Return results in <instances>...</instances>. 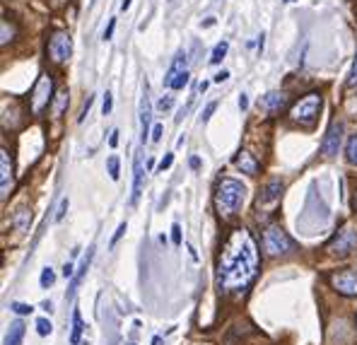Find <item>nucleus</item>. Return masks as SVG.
I'll return each instance as SVG.
<instances>
[{
	"label": "nucleus",
	"mask_w": 357,
	"mask_h": 345,
	"mask_svg": "<svg viewBox=\"0 0 357 345\" xmlns=\"http://www.w3.org/2000/svg\"><path fill=\"white\" fill-rule=\"evenodd\" d=\"M13 157H10L8 150H0V198L8 201V193L13 188Z\"/></svg>",
	"instance_id": "obj_11"
},
{
	"label": "nucleus",
	"mask_w": 357,
	"mask_h": 345,
	"mask_svg": "<svg viewBox=\"0 0 357 345\" xmlns=\"http://www.w3.org/2000/svg\"><path fill=\"white\" fill-rule=\"evenodd\" d=\"M82 319H80V312H73V333H70V343L73 345H77L80 343V336H82Z\"/></svg>",
	"instance_id": "obj_19"
},
{
	"label": "nucleus",
	"mask_w": 357,
	"mask_h": 345,
	"mask_svg": "<svg viewBox=\"0 0 357 345\" xmlns=\"http://www.w3.org/2000/svg\"><path fill=\"white\" fill-rule=\"evenodd\" d=\"M357 249V227L355 224H345L333 234V239L328 242V251H333L335 256H350Z\"/></svg>",
	"instance_id": "obj_4"
},
{
	"label": "nucleus",
	"mask_w": 357,
	"mask_h": 345,
	"mask_svg": "<svg viewBox=\"0 0 357 345\" xmlns=\"http://www.w3.org/2000/svg\"><path fill=\"white\" fill-rule=\"evenodd\" d=\"M261 268V254L249 229L237 227L227 234L218 254V287L222 292H241L256 280Z\"/></svg>",
	"instance_id": "obj_1"
},
{
	"label": "nucleus",
	"mask_w": 357,
	"mask_h": 345,
	"mask_svg": "<svg viewBox=\"0 0 357 345\" xmlns=\"http://www.w3.org/2000/svg\"><path fill=\"white\" fill-rule=\"evenodd\" d=\"M340 143H343V123L333 121L328 125L326 135H324V140H321V153L326 157H335L340 150Z\"/></svg>",
	"instance_id": "obj_10"
},
{
	"label": "nucleus",
	"mask_w": 357,
	"mask_h": 345,
	"mask_svg": "<svg viewBox=\"0 0 357 345\" xmlns=\"http://www.w3.org/2000/svg\"><path fill=\"white\" fill-rule=\"evenodd\" d=\"M92 256H94V247H89V251H87V256L82 259V263L77 266V273L73 275V285H70V292H68V297H73V292H75V287L80 285V280L85 278V273H87V268H89V261H92ZM66 297V300H68Z\"/></svg>",
	"instance_id": "obj_17"
},
{
	"label": "nucleus",
	"mask_w": 357,
	"mask_h": 345,
	"mask_svg": "<svg viewBox=\"0 0 357 345\" xmlns=\"http://www.w3.org/2000/svg\"><path fill=\"white\" fill-rule=\"evenodd\" d=\"M261 107L266 109V112H271V114H278L282 107H285V94H280V92H268L264 99H261Z\"/></svg>",
	"instance_id": "obj_15"
},
{
	"label": "nucleus",
	"mask_w": 357,
	"mask_h": 345,
	"mask_svg": "<svg viewBox=\"0 0 357 345\" xmlns=\"http://www.w3.org/2000/svg\"><path fill=\"white\" fill-rule=\"evenodd\" d=\"M215 109H218V104H215V102H213V104H208V107L203 109V116H201L203 121H208V118L213 116V112H215Z\"/></svg>",
	"instance_id": "obj_35"
},
{
	"label": "nucleus",
	"mask_w": 357,
	"mask_h": 345,
	"mask_svg": "<svg viewBox=\"0 0 357 345\" xmlns=\"http://www.w3.org/2000/svg\"><path fill=\"white\" fill-rule=\"evenodd\" d=\"M280 193H282V181L280 179H271L266 184L264 193H261L259 203H273V201H278V198H280Z\"/></svg>",
	"instance_id": "obj_16"
},
{
	"label": "nucleus",
	"mask_w": 357,
	"mask_h": 345,
	"mask_svg": "<svg viewBox=\"0 0 357 345\" xmlns=\"http://www.w3.org/2000/svg\"><path fill=\"white\" fill-rule=\"evenodd\" d=\"M36 331H39V336H49V333L54 331V326H51L49 319H39V321H36Z\"/></svg>",
	"instance_id": "obj_26"
},
{
	"label": "nucleus",
	"mask_w": 357,
	"mask_h": 345,
	"mask_svg": "<svg viewBox=\"0 0 357 345\" xmlns=\"http://www.w3.org/2000/svg\"><path fill=\"white\" fill-rule=\"evenodd\" d=\"M172 162H174V155H167L165 160L160 162V169H162V171H165V169H169V167H172Z\"/></svg>",
	"instance_id": "obj_37"
},
{
	"label": "nucleus",
	"mask_w": 357,
	"mask_h": 345,
	"mask_svg": "<svg viewBox=\"0 0 357 345\" xmlns=\"http://www.w3.org/2000/svg\"><path fill=\"white\" fill-rule=\"evenodd\" d=\"M348 87H357V56H355L353 70H350V77H348Z\"/></svg>",
	"instance_id": "obj_30"
},
{
	"label": "nucleus",
	"mask_w": 357,
	"mask_h": 345,
	"mask_svg": "<svg viewBox=\"0 0 357 345\" xmlns=\"http://www.w3.org/2000/svg\"><path fill=\"white\" fill-rule=\"evenodd\" d=\"M172 242L176 244H181V227H178V224H172Z\"/></svg>",
	"instance_id": "obj_32"
},
{
	"label": "nucleus",
	"mask_w": 357,
	"mask_h": 345,
	"mask_svg": "<svg viewBox=\"0 0 357 345\" xmlns=\"http://www.w3.org/2000/svg\"><path fill=\"white\" fill-rule=\"evenodd\" d=\"M165 85L169 87V90H181L183 85H188V70H186V56L178 54L174 66L169 68V72H167L165 77Z\"/></svg>",
	"instance_id": "obj_8"
},
{
	"label": "nucleus",
	"mask_w": 357,
	"mask_h": 345,
	"mask_svg": "<svg viewBox=\"0 0 357 345\" xmlns=\"http://www.w3.org/2000/svg\"><path fill=\"white\" fill-rule=\"evenodd\" d=\"M29 220H31V213L27 210V208H22V210H20L17 215H15L13 224H15V227L20 229V232H24V229L29 227Z\"/></svg>",
	"instance_id": "obj_21"
},
{
	"label": "nucleus",
	"mask_w": 357,
	"mask_h": 345,
	"mask_svg": "<svg viewBox=\"0 0 357 345\" xmlns=\"http://www.w3.org/2000/svg\"><path fill=\"white\" fill-rule=\"evenodd\" d=\"M345 157L350 164H357V135H350L348 145H345Z\"/></svg>",
	"instance_id": "obj_23"
},
{
	"label": "nucleus",
	"mask_w": 357,
	"mask_h": 345,
	"mask_svg": "<svg viewBox=\"0 0 357 345\" xmlns=\"http://www.w3.org/2000/svg\"><path fill=\"white\" fill-rule=\"evenodd\" d=\"M133 193H130V203H138V198H140V193H143V176H145V171H143V155H135V164H133Z\"/></svg>",
	"instance_id": "obj_13"
},
{
	"label": "nucleus",
	"mask_w": 357,
	"mask_h": 345,
	"mask_svg": "<svg viewBox=\"0 0 357 345\" xmlns=\"http://www.w3.org/2000/svg\"><path fill=\"white\" fill-rule=\"evenodd\" d=\"M73 270H75V266H73L70 261H68V263L63 266V275H66V278H73Z\"/></svg>",
	"instance_id": "obj_39"
},
{
	"label": "nucleus",
	"mask_w": 357,
	"mask_h": 345,
	"mask_svg": "<svg viewBox=\"0 0 357 345\" xmlns=\"http://www.w3.org/2000/svg\"><path fill=\"white\" fill-rule=\"evenodd\" d=\"M319 112H321V94L319 92H309L290 109V118L299 125H314Z\"/></svg>",
	"instance_id": "obj_3"
},
{
	"label": "nucleus",
	"mask_w": 357,
	"mask_h": 345,
	"mask_svg": "<svg viewBox=\"0 0 357 345\" xmlns=\"http://www.w3.org/2000/svg\"><path fill=\"white\" fill-rule=\"evenodd\" d=\"M66 213H68V198H63L61 206H59V213H56V220H59V222H61V220L66 217Z\"/></svg>",
	"instance_id": "obj_33"
},
{
	"label": "nucleus",
	"mask_w": 357,
	"mask_h": 345,
	"mask_svg": "<svg viewBox=\"0 0 357 345\" xmlns=\"http://www.w3.org/2000/svg\"><path fill=\"white\" fill-rule=\"evenodd\" d=\"M130 8V0H123V3H121V10H128Z\"/></svg>",
	"instance_id": "obj_44"
},
{
	"label": "nucleus",
	"mask_w": 357,
	"mask_h": 345,
	"mask_svg": "<svg viewBox=\"0 0 357 345\" xmlns=\"http://www.w3.org/2000/svg\"><path fill=\"white\" fill-rule=\"evenodd\" d=\"M0 27H3V36H0V44L8 46L10 41L15 39V24L10 22L8 17H3V22H0Z\"/></svg>",
	"instance_id": "obj_20"
},
{
	"label": "nucleus",
	"mask_w": 357,
	"mask_h": 345,
	"mask_svg": "<svg viewBox=\"0 0 357 345\" xmlns=\"http://www.w3.org/2000/svg\"><path fill=\"white\" fill-rule=\"evenodd\" d=\"M292 239L287 237V232H282L278 224H271V227L264 232V249L266 254L271 256H280V254H290L292 251Z\"/></svg>",
	"instance_id": "obj_5"
},
{
	"label": "nucleus",
	"mask_w": 357,
	"mask_h": 345,
	"mask_svg": "<svg viewBox=\"0 0 357 345\" xmlns=\"http://www.w3.org/2000/svg\"><path fill=\"white\" fill-rule=\"evenodd\" d=\"M49 56L54 63H66L73 56V39L68 31H54L49 39Z\"/></svg>",
	"instance_id": "obj_7"
},
{
	"label": "nucleus",
	"mask_w": 357,
	"mask_h": 345,
	"mask_svg": "<svg viewBox=\"0 0 357 345\" xmlns=\"http://www.w3.org/2000/svg\"><path fill=\"white\" fill-rule=\"evenodd\" d=\"M39 282H41V287H51L56 282V273H54V268H44L41 270V278H39Z\"/></svg>",
	"instance_id": "obj_24"
},
{
	"label": "nucleus",
	"mask_w": 357,
	"mask_h": 345,
	"mask_svg": "<svg viewBox=\"0 0 357 345\" xmlns=\"http://www.w3.org/2000/svg\"><path fill=\"white\" fill-rule=\"evenodd\" d=\"M107 167H109V176H112L114 181H119V157H116V155L109 157Z\"/></svg>",
	"instance_id": "obj_25"
},
{
	"label": "nucleus",
	"mask_w": 357,
	"mask_h": 345,
	"mask_svg": "<svg viewBox=\"0 0 357 345\" xmlns=\"http://www.w3.org/2000/svg\"><path fill=\"white\" fill-rule=\"evenodd\" d=\"M244 196H246V188L244 184L234 179H220L218 186H215V208H218L220 217H234L237 210L244 203Z\"/></svg>",
	"instance_id": "obj_2"
},
{
	"label": "nucleus",
	"mask_w": 357,
	"mask_h": 345,
	"mask_svg": "<svg viewBox=\"0 0 357 345\" xmlns=\"http://www.w3.org/2000/svg\"><path fill=\"white\" fill-rule=\"evenodd\" d=\"M112 107H114L112 92H107V94H104V104H102V114H104V116H109V114H112Z\"/></svg>",
	"instance_id": "obj_28"
},
{
	"label": "nucleus",
	"mask_w": 357,
	"mask_h": 345,
	"mask_svg": "<svg viewBox=\"0 0 357 345\" xmlns=\"http://www.w3.org/2000/svg\"><path fill=\"white\" fill-rule=\"evenodd\" d=\"M10 309H13L15 314H20V316H24V314H31V307L22 305V302H13V305H10Z\"/></svg>",
	"instance_id": "obj_27"
},
{
	"label": "nucleus",
	"mask_w": 357,
	"mask_h": 345,
	"mask_svg": "<svg viewBox=\"0 0 357 345\" xmlns=\"http://www.w3.org/2000/svg\"><path fill=\"white\" fill-rule=\"evenodd\" d=\"M22 338H24V323L13 321L10 323L8 336H5V345H22Z\"/></svg>",
	"instance_id": "obj_18"
},
{
	"label": "nucleus",
	"mask_w": 357,
	"mask_h": 345,
	"mask_svg": "<svg viewBox=\"0 0 357 345\" xmlns=\"http://www.w3.org/2000/svg\"><path fill=\"white\" fill-rule=\"evenodd\" d=\"M150 121H152V107H150V97L148 92L140 99V143H145L150 135Z\"/></svg>",
	"instance_id": "obj_12"
},
{
	"label": "nucleus",
	"mask_w": 357,
	"mask_h": 345,
	"mask_svg": "<svg viewBox=\"0 0 357 345\" xmlns=\"http://www.w3.org/2000/svg\"><path fill=\"white\" fill-rule=\"evenodd\" d=\"M331 285L340 295L357 297V273H353V270H338V273H333L331 275Z\"/></svg>",
	"instance_id": "obj_9"
},
{
	"label": "nucleus",
	"mask_w": 357,
	"mask_h": 345,
	"mask_svg": "<svg viewBox=\"0 0 357 345\" xmlns=\"http://www.w3.org/2000/svg\"><path fill=\"white\" fill-rule=\"evenodd\" d=\"M126 229H128V224H126V222H121V224H119V229H116V234H114V239H112V247H116V242H119L121 237H123V232H126Z\"/></svg>",
	"instance_id": "obj_31"
},
{
	"label": "nucleus",
	"mask_w": 357,
	"mask_h": 345,
	"mask_svg": "<svg viewBox=\"0 0 357 345\" xmlns=\"http://www.w3.org/2000/svg\"><path fill=\"white\" fill-rule=\"evenodd\" d=\"M227 49H229L227 41H220V44L213 49V56H210V63H213V66H218V63L222 61L225 56H227Z\"/></svg>",
	"instance_id": "obj_22"
},
{
	"label": "nucleus",
	"mask_w": 357,
	"mask_h": 345,
	"mask_svg": "<svg viewBox=\"0 0 357 345\" xmlns=\"http://www.w3.org/2000/svg\"><path fill=\"white\" fill-rule=\"evenodd\" d=\"M239 109H241V112H246V109H249V99H246V94H241V97H239Z\"/></svg>",
	"instance_id": "obj_40"
},
{
	"label": "nucleus",
	"mask_w": 357,
	"mask_h": 345,
	"mask_svg": "<svg viewBox=\"0 0 357 345\" xmlns=\"http://www.w3.org/2000/svg\"><path fill=\"white\" fill-rule=\"evenodd\" d=\"M229 77V72L227 70H222V72H218V75H215V82H225Z\"/></svg>",
	"instance_id": "obj_42"
},
{
	"label": "nucleus",
	"mask_w": 357,
	"mask_h": 345,
	"mask_svg": "<svg viewBox=\"0 0 357 345\" xmlns=\"http://www.w3.org/2000/svg\"><path fill=\"white\" fill-rule=\"evenodd\" d=\"M66 99H68V92H61L59 94V102H56V116L63 112V104H66Z\"/></svg>",
	"instance_id": "obj_34"
},
{
	"label": "nucleus",
	"mask_w": 357,
	"mask_h": 345,
	"mask_svg": "<svg viewBox=\"0 0 357 345\" xmlns=\"http://www.w3.org/2000/svg\"><path fill=\"white\" fill-rule=\"evenodd\" d=\"M162 130H165L162 128V123H157L155 128H152V140H155V143H160L162 140Z\"/></svg>",
	"instance_id": "obj_36"
},
{
	"label": "nucleus",
	"mask_w": 357,
	"mask_h": 345,
	"mask_svg": "<svg viewBox=\"0 0 357 345\" xmlns=\"http://www.w3.org/2000/svg\"><path fill=\"white\" fill-rule=\"evenodd\" d=\"M157 107H160L162 112H169V109L174 107V99H172V97H162L160 102H157Z\"/></svg>",
	"instance_id": "obj_29"
},
{
	"label": "nucleus",
	"mask_w": 357,
	"mask_h": 345,
	"mask_svg": "<svg viewBox=\"0 0 357 345\" xmlns=\"http://www.w3.org/2000/svg\"><path fill=\"white\" fill-rule=\"evenodd\" d=\"M191 167H193V169H198V167H201V162H198V157H193V160H191Z\"/></svg>",
	"instance_id": "obj_43"
},
{
	"label": "nucleus",
	"mask_w": 357,
	"mask_h": 345,
	"mask_svg": "<svg viewBox=\"0 0 357 345\" xmlns=\"http://www.w3.org/2000/svg\"><path fill=\"white\" fill-rule=\"evenodd\" d=\"M109 145H112V148H116V145H119V130H112V138H109Z\"/></svg>",
	"instance_id": "obj_41"
},
{
	"label": "nucleus",
	"mask_w": 357,
	"mask_h": 345,
	"mask_svg": "<svg viewBox=\"0 0 357 345\" xmlns=\"http://www.w3.org/2000/svg\"><path fill=\"white\" fill-rule=\"evenodd\" d=\"M234 164L239 167L244 174H249V176H256L259 174V162L254 160V155L251 153H246V150H241V153L234 157Z\"/></svg>",
	"instance_id": "obj_14"
},
{
	"label": "nucleus",
	"mask_w": 357,
	"mask_h": 345,
	"mask_svg": "<svg viewBox=\"0 0 357 345\" xmlns=\"http://www.w3.org/2000/svg\"><path fill=\"white\" fill-rule=\"evenodd\" d=\"M114 29H116V20H112V22H109L107 31H104V39H112V36H114Z\"/></svg>",
	"instance_id": "obj_38"
},
{
	"label": "nucleus",
	"mask_w": 357,
	"mask_h": 345,
	"mask_svg": "<svg viewBox=\"0 0 357 345\" xmlns=\"http://www.w3.org/2000/svg\"><path fill=\"white\" fill-rule=\"evenodd\" d=\"M51 94H54V80H51L49 72H41L34 90H31V114L44 112L51 102Z\"/></svg>",
	"instance_id": "obj_6"
}]
</instances>
